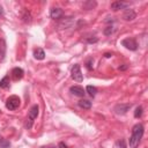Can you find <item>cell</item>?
<instances>
[{
    "label": "cell",
    "instance_id": "cell-1",
    "mask_svg": "<svg viewBox=\"0 0 148 148\" xmlns=\"http://www.w3.org/2000/svg\"><path fill=\"white\" fill-rule=\"evenodd\" d=\"M143 132H145V128H143V125L142 124H136L133 126L132 128V135L130 136V140H128V145H130V148H136L142 139V135H143Z\"/></svg>",
    "mask_w": 148,
    "mask_h": 148
},
{
    "label": "cell",
    "instance_id": "cell-2",
    "mask_svg": "<svg viewBox=\"0 0 148 148\" xmlns=\"http://www.w3.org/2000/svg\"><path fill=\"white\" fill-rule=\"evenodd\" d=\"M38 112H39V108H38L37 104H35V105H32V106L30 108L29 113H28V121H27V125H25L28 130L32 127V123H34V120L37 118Z\"/></svg>",
    "mask_w": 148,
    "mask_h": 148
},
{
    "label": "cell",
    "instance_id": "cell-3",
    "mask_svg": "<svg viewBox=\"0 0 148 148\" xmlns=\"http://www.w3.org/2000/svg\"><path fill=\"white\" fill-rule=\"evenodd\" d=\"M20 104H21L20 97L16 96V95H12V96H9V97L7 98V101H6V108H7L8 110H10V111L16 110V109L20 106Z\"/></svg>",
    "mask_w": 148,
    "mask_h": 148
},
{
    "label": "cell",
    "instance_id": "cell-4",
    "mask_svg": "<svg viewBox=\"0 0 148 148\" xmlns=\"http://www.w3.org/2000/svg\"><path fill=\"white\" fill-rule=\"evenodd\" d=\"M121 45L125 46L127 50H131V51H136L138 50V43L134 38H125L121 40Z\"/></svg>",
    "mask_w": 148,
    "mask_h": 148
},
{
    "label": "cell",
    "instance_id": "cell-5",
    "mask_svg": "<svg viewBox=\"0 0 148 148\" xmlns=\"http://www.w3.org/2000/svg\"><path fill=\"white\" fill-rule=\"evenodd\" d=\"M72 77H73L76 82H82V81H83V75H82V73H81L80 65L75 64V65L72 67Z\"/></svg>",
    "mask_w": 148,
    "mask_h": 148
},
{
    "label": "cell",
    "instance_id": "cell-6",
    "mask_svg": "<svg viewBox=\"0 0 148 148\" xmlns=\"http://www.w3.org/2000/svg\"><path fill=\"white\" fill-rule=\"evenodd\" d=\"M131 106H132L131 103H120L114 106V112L117 114H125L131 109Z\"/></svg>",
    "mask_w": 148,
    "mask_h": 148
},
{
    "label": "cell",
    "instance_id": "cell-7",
    "mask_svg": "<svg viewBox=\"0 0 148 148\" xmlns=\"http://www.w3.org/2000/svg\"><path fill=\"white\" fill-rule=\"evenodd\" d=\"M69 91H71L73 95L77 96V97H83V96L86 95L84 89H83L82 87H80V86H72V87L69 88Z\"/></svg>",
    "mask_w": 148,
    "mask_h": 148
},
{
    "label": "cell",
    "instance_id": "cell-8",
    "mask_svg": "<svg viewBox=\"0 0 148 148\" xmlns=\"http://www.w3.org/2000/svg\"><path fill=\"white\" fill-rule=\"evenodd\" d=\"M128 7V3L127 2H124V1H113L111 3V9L117 12L119 9H126Z\"/></svg>",
    "mask_w": 148,
    "mask_h": 148
},
{
    "label": "cell",
    "instance_id": "cell-9",
    "mask_svg": "<svg viewBox=\"0 0 148 148\" xmlns=\"http://www.w3.org/2000/svg\"><path fill=\"white\" fill-rule=\"evenodd\" d=\"M23 74H24V72H23V69L20 68V67H15V68H13V71H12V77H13V80H15V81L21 80V79L23 77Z\"/></svg>",
    "mask_w": 148,
    "mask_h": 148
},
{
    "label": "cell",
    "instance_id": "cell-10",
    "mask_svg": "<svg viewBox=\"0 0 148 148\" xmlns=\"http://www.w3.org/2000/svg\"><path fill=\"white\" fill-rule=\"evenodd\" d=\"M6 51H7V44L3 38H0V62L5 60L6 58Z\"/></svg>",
    "mask_w": 148,
    "mask_h": 148
},
{
    "label": "cell",
    "instance_id": "cell-11",
    "mask_svg": "<svg viewBox=\"0 0 148 148\" xmlns=\"http://www.w3.org/2000/svg\"><path fill=\"white\" fill-rule=\"evenodd\" d=\"M50 16L53 20H60L64 16V12L60 8H52L51 12H50Z\"/></svg>",
    "mask_w": 148,
    "mask_h": 148
},
{
    "label": "cell",
    "instance_id": "cell-12",
    "mask_svg": "<svg viewBox=\"0 0 148 148\" xmlns=\"http://www.w3.org/2000/svg\"><path fill=\"white\" fill-rule=\"evenodd\" d=\"M135 16H136V14H135V12L133 9H126L124 12V14H123V18L125 21H132V20L135 18Z\"/></svg>",
    "mask_w": 148,
    "mask_h": 148
},
{
    "label": "cell",
    "instance_id": "cell-13",
    "mask_svg": "<svg viewBox=\"0 0 148 148\" xmlns=\"http://www.w3.org/2000/svg\"><path fill=\"white\" fill-rule=\"evenodd\" d=\"M34 57H35V59H37V60H43V59L45 58V52H44L40 47H37V49L34 51Z\"/></svg>",
    "mask_w": 148,
    "mask_h": 148
},
{
    "label": "cell",
    "instance_id": "cell-14",
    "mask_svg": "<svg viewBox=\"0 0 148 148\" xmlns=\"http://www.w3.org/2000/svg\"><path fill=\"white\" fill-rule=\"evenodd\" d=\"M79 106L80 108H82V109H86V110H89L90 108H91V102L89 101V99H81V101H79Z\"/></svg>",
    "mask_w": 148,
    "mask_h": 148
},
{
    "label": "cell",
    "instance_id": "cell-15",
    "mask_svg": "<svg viewBox=\"0 0 148 148\" xmlns=\"http://www.w3.org/2000/svg\"><path fill=\"white\" fill-rule=\"evenodd\" d=\"M96 5H97V2H96V1L89 0V1H84V2H83V5H82V7H83V9L89 10V9L95 8V7H96Z\"/></svg>",
    "mask_w": 148,
    "mask_h": 148
},
{
    "label": "cell",
    "instance_id": "cell-16",
    "mask_svg": "<svg viewBox=\"0 0 148 148\" xmlns=\"http://www.w3.org/2000/svg\"><path fill=\"white\" fill-rule=\"evenodd\" d=\"M73 24V17H66L60 24H59V27H61V28H68V27H71Z\"/></svg>",
    "mask_w": 148,
    "mask_h": 148
},
{
    "label": "cell",
    "instance_id": "cell-17",
    "mask_svg": "<svg viewBox=\"0 0 148 148\" xmlns=\"http://www.w3.org/2000/svg\"><path fill=\"white\" fill-rule=\"evenodd\" d=\"M8 87H9V76L6 75V76H3V77L1 79V81H0V88L6 89V88H8Z\"/></svg>",
    "mask_w": 148,
    "mask_h": 148
},
{
    "label": "cell",
    "instance_id": "cell-18",
    "mask_svg": "<svg viewBox=\"0 0 148 148\" xmlns=\"http://www.w3.org/2000/svg\"><path fill=\"white\" fill-rule=\"evenodd\" d=\"M22 18H23V21H24V22H27V23H30V22H31V15H30V13H29L27 9H24V10H23Z\"/></svg>",
    "mask_w": 148,
    "mask_h": 148
},
{
    "label": "cell",
    "instance_id": "cell-19",
    "mask_svg": "<svg viewBox=\"0 0 148 148\" xmlns=\"http://www.w3.org/2000/svg\"><path fill=\"white\" fill-rule=\"evenodd\" d=\"M87 92H88L91 97H94V96H96L97 89H96V87H94V86H87Z\"/></svg>",
    "mask_w": 148,
    "mask_h": 148
},
{
    "label": "cell",
    "instance_id": "cell-20",
    "mask_svg": "<svg viewBox=\"0 0 148 148\" xmlns=\"http://www.w3.org/2000/svg\"><path fill=\"white\" fill-rule=\"evenodd\" d=\"M9 147H10V142L0 136V148H9Z\"/></svg>",
    "mask_w": 148,
    "mask_h": 148
},
{
    "label": "cell",
    "instance_id": "cell-21",
    "mask_svg": "<svg viewBox=\"0 0 148 148\" xmlns=\"http://www.w3.org/2000/svg\"><path fill=\"white\" fill-rule=\"evenodd\" d=\"M103 32H104V35H105V36H110V35L113 32V27H112V25L106 27V28L103 30Z\"/></svg>",
    "mask_w": 148,
    "mask_h": 148
},
{
    "label": "cell",
    "instance_id": "cell-22",
    "mask_svg": "<svg viewBox=\"0 0 148 148\" xmlns=\"http://www.w3.org/2000/svg\"><path fill=\"white\" fill-rule=\"evenodd\" d=\"M142 116V106H138L134 111V117L135 118H140Z\"/></svg>",
    "mask_w": 148,
    "mask_h": 148
},
{
    "label": "cell",
    "instance_id": "cell-23",
    "mask_svg": "<svg viewBox=\"0 0 148 148\" xmlns=\"http://www.w3.org/2000/svg\"><path fill=\"white\" fill-rule=\"evenodd\" d=\"M91 62H92V59H91V58H89V59L87 60V64H86V65H87V68H88V69H92Z\"/></svg>",
    "mask_w": 148,
    "mask_h": 148
},
{
    "label": "cell",
    "instance_id": "cell-24",
    "mask_svg": "<svg viewBox=\"0 0 148 148\" xmlns=\"http://www.w3.org/2000/svg\"><path fill=\"white\" fill-rule=\"evenodd\" d=\"M118 146H119L120 148H126V145H125V141H124V140L118 141Z\"/></svg>",
    "mask_w": 148,
    "mask_h": 148
},
{
    "label": "cell",
    "instance_id": "cell-25",
    "mask_svg": "<svg viewBox=\"0 0 148 148\" xmlns=\"http://www.w3.org/2000/svg\"><path fill=\"white\" fill-rule=\"evenodd\" d=\"M97 40H98V39H97L96 37H95V38H88V39H87L88 43H96Z\"/></svg>",
    "mask_w": 148,
    "mask_h": 148
},
{
    "label": "cell",
    "instance_id": "cell-26",
    "mask_svg": "<svg viewBox=\"0 0 148 148\" xmlns=\"http://www.w3.org/2000/svg\"><path fill=\"white\" fill-rule=\"evenodd\" d=\"M59 147H60V148H67V146H66L64 142H60V143H59Z\"/></svg>",
    "mask_w": 148,
    "mask_h": 148
},
{
    "label": "cell",
    "instance_id": "cell-27",
    "mask_svg": "<svg viewBox=\"0 0 148 148\" xmlns=\"http://www.w3.org/2000/svg\"><path fill=\"white\" fill-rule=\"evenodd\" d=\"M3 16V9H2V6L0 5V17H2Z\"/></svg>",
    "mask_w": 148,
    "mask_h": 148
},
{
    "label": "cell",
    "instance_id": "cell-28",
    "mask_svg": "<svg viewBox=\"0 0 148 148\" xmlns=\"http://www.w3.org/2000/svg\"><path fill=\"white\" fill-rule=\"evenodd\" d=\"M127 68V65H125V66H123V67H119V69H121V71H124V69H126Z\"/></svg>",
    "mask_w": 148,
    "mask_h": 148
},
{
    "label": "cell",
    "instance_id": "cell-29",
    "mask_svg": "<svg viewBox=\"0 0 148 148\" xmlns=\"http://www.w3.org/2000/svg\"><path fill=\"white\" fill-rule=\"evenodd\" d=\"M104 56H105V58H110V57H111V54H110V53H105Z\"/></svg>",
    "mask_w": 148,
    "mask_h": 148
}]
</instances>
